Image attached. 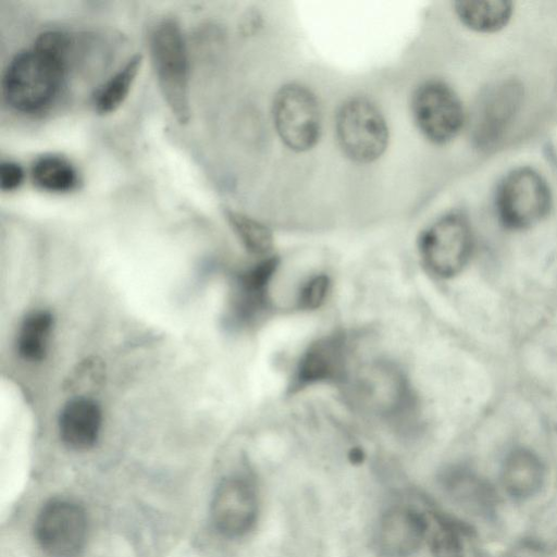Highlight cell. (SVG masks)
<instances>
[{
    "label": "cell",
    "mask_w": 557,
    "mask_h": 557,
    "mask_svg": "<svg viewBox=\"0 0 557 557\" xmlns=\"http://www.w3.org/2000/svg\"><path fill=\"white\" fill-rule=\"evenodd\" d=\"M338 146L357 163L377 160L388 144V127L380 109L370 99L355 97L345 101L335 120Z\"/></svg>",
    "instance_id": "cell-3"
},
{
    "label": "cell",
    "mask_w": 557,
    "mask_h": 557,
    "mask_svg": "<svg viewBox=\"0 0 557 557\" xmlns=\"http://www.w3.org/2000/svg\"><path fill=\"white\" fill-rule=\"evenodd\" d=\"M258 507L257 493L249 480L243 476L225 478L212 497V524L225 537H240L255 525Z\"/></svg>",
    "instance_id": "cell-10"
},
{
    "label": "cell",
    "mask_w": 557,
    "mask_h": 557,
    "mask_svg": "<svg viewBox=\"0 0 557 557\" xmlns=\"http://www.w3.org/2000/svg\"><path fill=\"white\" fill-rule=\"evenodd\" d=\"M275 129L283 144L296 152L315 146L321 134V112L314 95L298 84L283 86L272 106Z\"/></svg>",
    "instance_id": "cell-7"
},
{
    "label": "cell",
    "mask_w": 557,
    "mask_h": 557,
    "mask_svg": "<svg viewBox=\"0 0 557 557\" xmlns=\"http://www.w3.org/2000/svg\"><path fill=\"white\" fill-rule=\"evenodd\" d=\"M348 354L349 341L344 332H334L317 339L300 357L290 388L297 391L315 383L344 381Z\"/></svg>",
    "instance_id": "cell-13"
},
{
    "label": "cell",
    "mask_w": 557,
    "mask_h": 557,
    "mask_svg": "<svg viewBox=\"0 0 557 557\" xmlns=\"http://www.w3.org/2000/svg\"><path fill=\"white\" fill-rule=\"evenodd\" d=\"M150 54L166 106L181 123L190 119L189 60L181 25L174 18L159 22L150 36Z\"/></svg>",
    "instance_id": "cell-2"
},
{
    "label": "cell",
    "mask_w": 557,
    "mask_h": 557,
    "mask_svg": "<svg viewBox=\"0 0 557 557\" xmlns=\"http://www.w3.org/2000/svg\"><path fill=\"white\" fill-rule=\"evenodd\" d=\"M225 215L234 232L250 252L264 256L271 251L272 234L263 224L232 210H226Z\"/></svg>",
    "instance_id": "cell-21"
},
{
    "label": "cell",
    "mask_w": 557,
    "mask_h": 557,
    "mask_svg": "<svg viewBox=\"0 0 557 557\" xmlns=\"http://www.w3.org/2000/svg\"><path fill=\"white\" fill-rule=\"evenodd\" d=\"M33 183L40 189L50 193H67L77 183V172L65 158L57 154H44L32 164Z\"/></svg>",
    "instance_id": "cell-19"
},
{
    "label": "cell",
    "mask_w": 557,
    "mask_h": 557,
    "mask_svg": "<svg viewBox=\"0 0 557 557\" xmlns=\"http://www.w3.org/2000/svg\"><path fill=\"white\" fill-rule=\"evenodd\" d=\"M72 46L70 35L49 30L40 34L32 48L18 52L3 74L5 102L22 113L49 108L63 85Z\"/></svg>",
    "instance_id": "cell-1"
},
{
    "label": "cell",
    "mask_w": 557,
    "mask_h": 557,
    "mask_svg": "<svg viewBox=\"0 0 557 557\" xmlns=\"http://www.w3.org/2000/svg\"><path fill=\"white\" fill-rule=\"evenodd\" d=\"M522 88L513 79L490 86L478 99L472 112V138L481 148L495 145L520 108Z\"/></svg>",
    "instance_id": "cell-11"
},
{
    "label": "cell",
    "mask_w": 557,
    "mask_h": 557,
    "mask_svg": "<svg viewBox=\"0 0 557 557\" xmlns=\"http://www.w3.org/2000/svg\"><path fill=\"white\" fill-rule=\"evenodd\" d=\"M101 426V411L91 399L79 397L70 400L59 418V432L62 442L75 450L94 446Z\"/></svg>",
    "instance_id": "cell-15"
},
{
    "label": "cell",
    "mask_w": 557,
    "mask_h": 557,
    "mask_svg": "<svg viewBox=\"0 0 557 557\" xmlns=\"http://www.w3.org/2000/svg\"><path fill=\"white\" fill-rule=\"evenodd\" d=\"M24 181L23 168L13 161H2L0 164V187L3 191L17 189Z\"/></svg>",
    "instance_id": "cell-24"
},
{
    "label": "cell",
    "mask_w": 557,
    "mask_h": 557,
    "mask_svg": "<svg viewBox=\"0 0 557 557\" xmlns=\"http://www.w3.org/2000/svg\"><path fill=\"white\" fill-rule=\"evenodd\" d=\"M357 397L371 410L398 428L410 426L417 400L407 379L395 366L377 362L360 370Z\"/></svg>",
    "instance_id": "cell-4"
},
{
    "label": "cell",
    "mask_w": 557,
    "mask_h": 557,
    "mask_svg": "<svg viewBox=\"0 0 557 557\" xmlns=\"http://www.w3.org/2000/svg\"><path fill=\"white\" fill-rule=\"evenodd\" d=\"M51 327L52 315L48 311L38 310L27 314L17 336L20 356L28 361L42 360L47 352Z\"/></svg>",
    "instance_id": "cell-20"
},
{
    "label": "cell",
    "mask_w": 557,
    "mask_h": 557,
    "mask_svg": "<svg viewBox=\"0 0 557 557\" xmlns=\"http://www.w3.org/2000/svg\"><path fill=\"white\" fill-rule=\"evenodd\" d=\"M34 533L49 557H76L87 540L86 513L72 500L52 499L40 509Z\"/></svg>",
    "instance_id": "cell-9"
},
{
    "label": "cell",
    "mask_w": 557,
    "mask_h": 557,
    "mask_svg": "<svg viewBox=\"0 0 557 557\" xmlns=\"http://www.w3.org/2000/svg\"><path fill=\"white\" fill-rule=\"evenodd\" d=\"M550 207L548 184L531 168L512 170L497 187V214L508 228L525 230L536 225L548 214Z\"/></svg>",
    "instance_id": "cell-5"
},
{
    "label": "cell",
    "mask_w": 557,
    "mask_h": 557,
    "mask_svg": "<svg viewBox=\"0 0 557 557\" xmlns=\"http://www.w3.org/2000/svg\"><path fill=\"white\" fill-rule=\"evenodd\" d=\"M473 250L470 224L460 213H448L426 230L419 238L423 265L437 277H453L466 267Z\"/></svg>",
    "instance_id": "cell-6"
},
{
    "label": "cell",
    "mask_w": 557,
    "mask_h": 557,
    "mask_svg": "<svg viewBox=\"0 0 557 557\" xmlns=\"http://www.w3.org/2000/svg\"><path fill=\"white\" fill-rule=\"evenodd\" d=\"M434 522L430 535L433 557H463L462 542L454 523L440 516L434 517Z\"/></svg>",
    "instance_id": "cell-22"
},
{
    "label": "cell",
    "mask_w": 557,
    "mask_h": 557,
    "mask_svg": "<svg viewBox=\"0 0 557 557\" xmlns=\"http://www.w3.org/2000/svg\"><path fill=\"white\" fill-rule=\"evenodd\" d=\"M143 63V55L129 58L95 94L94 107L99 114L116 111L127 98Z\"/></svg>",
    "instance_id": "cell-18"
},
{
    "label": "cell",
    "mask_w": 557,
    "mask_h": 557,
    "mask_svg": "<svg viewBox=\"0 0 557 557\" xmlns=\"http://www.w3.org/2000/svg\"><path fill=\"white\" fill-rule=\"evenodd\" d=\"M277 268L278 259L270 256L235 276L227 318L232 326H249L269 308V287Z\"/></svg>",
    "instance_id": "cell-12"
},
{
    "label": "cell",
    "mask_w": 557,
    "mask_h": 557,
    "mask_svg": "<svg viewBox=\"0 0 557 557\" xmlns=\"http://www.w3.org/2000/svg\"><path fill=\"white\" fill-rule=\"evenodd\" d=\"M544 467L530 449L516 448L504 460L502 481L506 492L515 498H528L541 488Z\"/></svg>",
    "instance_id": "cell-16"
},
{
    "label": "cell",
    "mask_w": 557,
    "mask_h": 557,
    "mask_svg": "<svg viewBox=\"0 0 557 557\" xmlns=\"http://www.w3.org/2000/svg\"><path fill=\"white\" fill-rule=\"evenodd\" d=\"M330 281L325 274H314L304 282L297 293L296 304L299 309L319 308L325 300Z\"/></svg>",
    "instance_id": "cell-23"
},
{
    "label": "cell",
    "mask_w": 557,
    "mask_h": 557,
    "mask_svg": "<svg viewBox=\"0 0 557 557\" xmlns=\"http://www.w3.org/2000/svg\"><path fill=\"white\" fill-rule=\"evenodd\" d=\"M411 113L420 133L437 145L453 140L465 124L460 99L448 85L440 81L425 82L416 89Z\"/></svg>",
    "instance_id": "cell-8"
},
{
    "label": "cell",
    "mask_w": 557,
    "mask_h": 557,
    "mask_svg": "<svg viewBox=\"0 0 557 557\" xmlns=\"http://www.w3.org/2000/svg\"><path fill=\"white\" fill-rule=\"evenodd\" d=\"M429 532L428 519L408 506L388 509L381 518L376 546L384 557H411Z\"/></svg>",
    "instance_id": "cell-14"
},
{
    "label": "cell",
    "mask_w": 557,
    "mask_h": 557,
    "mask_svg": "<svg viewBox=\"0 0 557 557\" xmlns=\"http://www.w3.org/2000/svg\"><path fill=\"white\" fill-rule=\"evenodd\" d=\"M455 11L470 29L494 33L507 25L512 14V3L507 0L457 1Z\"/></svg>",
    "instance_id": "cell-17"
}]
</instances>
